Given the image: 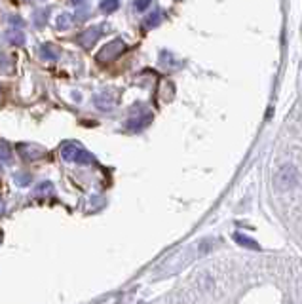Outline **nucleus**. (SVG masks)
<instances>
[{"label":"nucleus","instance_id":"1","mask_svg":"<svg viewBox=\"0 0 302 304\" xmlns=\"http://www.w3.org/2000/svg\"><path fill=\"white\" fill-rule=\"evenodd\" d=\"M61 156L67 162H80V164H89L93 158L89 156V152H86L84 148L76 145V143H65L61 146Z\"/></svg>","mask_w":302,"mask_h":304},{"label":"nucleus","instance_id":"2","mask_svg":"<svg viewBox=\"0 0 302 304\" xmlns=\"http://www.w3.org/2000/svg\"><path fill=\"white\" fill-rule=\"evenodd\" d=\"M276 182L279 188H291L293 184H297V171L293 170L291 166H285L278 171L276 175Z\"/></svg>","mask_w":302,"mask_h":304},{"label":"nucleus","instance_id":"3","mask_svg":"<svg viewBox=\"0 0 302 304\" xmlns=\"http://www.w3.org/2000/svg\"><path fill=\"white\" fill-rule=\"evenodd\" d=\"M122 49H124V44H122V40H114V42H110L109 46H105V49H103V51L97 55V61L105 63V61L114 59V57L120 53Z\"/></svg>","mask_w":302,"mask_h":304},{"label":"nucleus","instance_id":"4","mask_svg":"<svg viewBox=\"0 0 302 304\" xmlns=\"http://www.w3.org/2000/svg\"><path fill=\"white\" fill-rule=\"evenodd\" d=\"M99 37H101V29H99V27H91V29L84 31V35L78 38V42H80L84 48H91Z\"/></svg>","mask_w":302,"mask_h":304},{"label":"nucleus","instance_id":"5","mask_svg":"<svg viewBox=\"0 0 302 304\" xmlns=\"http://www.w3.org/2000/svg\"><path fill=\"white\" fill-rule=\"evenodd\" d=\"M99 8L103 13H112L120 8V0H101Z\"/></svg>","mask_w":302,"mask_h":304},{"label":"nucleus","instance_id":"6","mask_svg":"<svg viewBox=\"0 0 302 304\" xmlns=\"http://www.w3.org/2000/svg\"><path fill=\"white\" fill-rule=\"evenodd\" d=\"M234 240L243 245V247H249V249H260V245L251 240V238H247V236H243V234H234Z\"/></svg>","mask_w":302,"mask_h":304},{"label":"nucleus","instance_id":"7","mask_svg":"<svg viewBox=\"0 0 302 304\" xmlns=\"http://www.w3.org/2000/svg\"><path fill=\"white\" fill-rule=\"evenodd\" d=\"M71 25H73V15H69V13H63V15H59V17L55 19V27H57L59 31L69 29Z\"/></svg>","mask_w":302,"mask_h":304},{"label":"nucleus","instance_id":"8","mask_svg":"<svg viewBox=\"0 0 302 304\" xmlns=\"http://www.w3.org/2000/svg\"><path fill=\"white\" fill-rule=\"evenodd\" d=\"M40 57L42 59H57L59 51L55 48H51V46H44V48H40Z\"/></svg>","mask_w":302,"mask_h":304},{"label":"nucleus","instance_id":"9","mask_svg":"<svg viewBox=\"0 0 302 304\" xmlns=\"http://www.w3.org/2000/svg\"><path fill=\"white\" fill-rule=\"evenodd\" d=\"M150 120V118H146V116H141V118H133V120L128 122V128L129 130H141L143 126H146V122Z\"/></svg>","mask_w":302,"mask_h":304},{"label":"nucleus","instance_id":"10","mask_svg":"<svg viewBox=\"0 0 302 304\" xmlns=\"http://www.w3.org/2000/svg\"><path fill=\"white\" fill-rule=\"evenodd\" d=\"M8 40H10L12 44H15V46H21V44H25V35L23 33H19V31H12V33L8 35Z\"/></svg>","mask_w":302,"mask_h":304},{"label":"nucleus","instance_id":"11","mask_svg":"<svg viewBox=\"0 0 302 304\" xmlns=\"http://www.w3.org/2000/svg\"><path fill=\"white\" fill-rule=\"evenodd\" d=\"M160 21H162V13L154 12V13H150V15L145 19V27H148V29H150V27H156Z\"/></svg>","mask_w":302,"mask_h":304},{"label":"nucleus","instance_id":"12","mask_svg":"<svg viewBox=\"0 0 302 304\" xmlns=\"http://www.w3.org/2000/svg\"><path fill=\"white\" fill-rule=\"evenodd\" d=\"M150 2H152V0H135V2H133V8H135L137 12H145L146 8L150 6Z\"/></svg>","mask_w":302,"mask_h":304},{"label":"nucleus","instance_id":"13","mask_svg":"<svg viewBox=\"0 0 302 304\" xmlns=\"http://www.w3.org/2000/svg\"><path fill=\"white\" fill-rule=\"evenodd\" d=\"M44 192H51V184H49V182H44L42 186H38V188H37V194L42 196Z\"/></svg>","mask_w":302,"mask_h":304},{"label":"nucleus","instance_id":"14","mask_svg":"<svg viewBox=\"0 0 302 304\" xmlns=\"http://www.w3.org/2000/svg\"><path fill=\"white\" fill-rule=\"evenodd\" d=\"M10 152H8V148L6 146H0V160H8L10 156H8Z\"/></svg>","mask_w":302,"mask_h":304},{"label":"nucleus","instance_id":"15","mask_svg":"<svg viewBox=\"0 0 302 304\" xmlns=\"http://www.w3.org/2000/svg\"><path fill=\"white\" fill-rule=\"evenodd\" d=\"M10 21H12L13 25H23V21H21V19H17V17H12Z\"/></svg>","mask_w":302,"mask_h":304},{"label":"nucleus","instance_id":"16","mask_svg":"<svg viewBox=\"0 0 302 304\" xmlns=\"http://www.w3.org/2000/svg\"><path fill=\"white\" fill-rule=\"evenodd\" d=\"M71 2H73L74 6H80V4H82V2H84V0H71Z\"/></svg>","mask_w":302,"mask_h":304}]
</instances>
